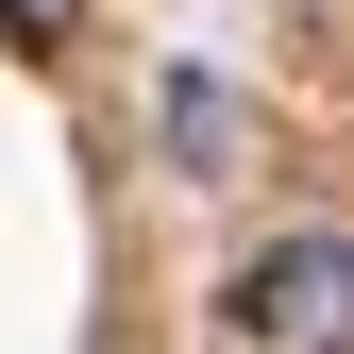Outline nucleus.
Returning a JSON list of instances; mask_svg holds the SVG:
<instances>
[{"label": "nucleus", "mask_w": 354, "mask_h": 354, "mask_svg": "<svg viewBox=\"0 0 354 354\" xmlns=\"http://www.w3.org/2000/svg\"><path fill=\"white\" fill-rule=\"evenodd\" d=\"M0 17H17L34 51H51V34H84V0H0Z\"/></svg>", "instance_id": "3"}, {"label": "nucleus", "mask_w": 354, "mask_h": 354, "mask_svg": "<svg viewBox=\"0 0 354 354\" xmlns=\"http://www.w3.org/2000/svg\"><path fill=\"white\" fill-rule=\"evenodd\" d=\"M169 136H186V152L219 169V152H236V102H219V84H169Z\"/></svg>", "instance_id": "2"}, {"label": "nucleus", "mask_w": 354, "mask_h": 354, "mask_svg": "<svg viewBox=\"0 0 354 354\" xmlns=\"http://www.w3.org/2000/svg\"><path fill=\"white\" fill-rule=\"evenodd\" d=\"M219 354H354V236L304 219V236H253L219 270Z\"/></svg>", "instance_id": "1"}]
</instances>
